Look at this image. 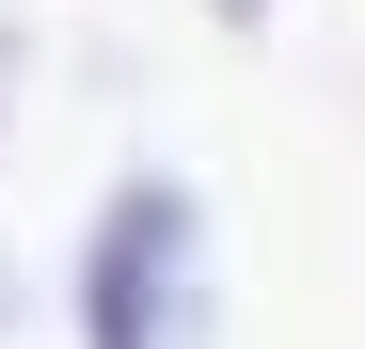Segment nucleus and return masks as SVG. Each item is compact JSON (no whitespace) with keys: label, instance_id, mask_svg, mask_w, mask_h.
Listing matches in <instances>:
<instances>
[{"label":"nucleus","instance_id":"2","mask_svg":"<svg viewBox=\"0 0 365 349\" xmlns=\"http://www.w3.org/2000/svg\"><path fill=\"white\" fill-rule=\"evenodd\" d=\"M207 16H222V32H270V16H286V0H207Z\"/></svg>","mask_w":365,"mask_h":349},{"label":"nucleus","instance_id":"1","mask_svg":"<svg viewBox=\"0 0 365 349\" xmlns=\"http://www.w3.org/2000/svg\"><path fill=\"white\" fill-rule=\"evenodd\" d=\"M80 349H222V286H207V191L191 174H128L80 222Z\"/></svg>","mask_w":365,"mask_h":349},{"label":"nucleus","instance_id":"3","mask_svg":"<svg viewBox=\"0 0 365 349\" xmlns=\"http://www.w3.org/2000/svg\"><path fill=\"white\" fill-rule=\"evenodd\" d=\"M0 127H16V32H0Z\"/></svg>","mask_w":365,"mask_h":349}]
</instances>
